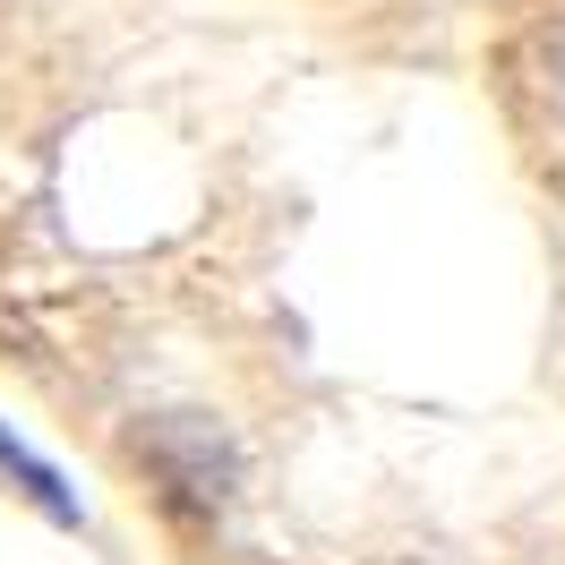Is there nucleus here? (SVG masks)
Masks as SVG:
<instances>
[{"label": "nucleus", "mask_w": 565, "mask_h": 565, "mask_svg": "<svg viewBox=\"0 0 565 565\" xmlns=\"http://www.w3.org/2000/svg\"><path fill=\"white\" fill-rule=\"evenodd\" d=\"M0 480H18V497H35V505H43V514H52L61 531H77V523H86L77 489H70V480H61V471H52V462L35 455V446H26V437H9V428H0Z\"/></svg>", "instance_id": "obj_1"}]
</instances>
